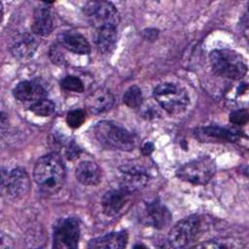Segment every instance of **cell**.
Masks as SVG:
<instances>
[{"label": "cell", "instance_id": "6da1fadb", "mask_svg": "<svg viewBox=\"0 0 249 249\" xmlns=\"http://www.w3.org/2000/svg\"><path fill=\"white\" fill-rule=\"evenodd\" d=\"M33 179L45 195H55L65 182V167L61 158L56 153L41 157L35 163Z\"/></svg>", "mask_w": 249, "mask_h": 249}, {"label": "cell", "instance_id": "7a4b0ae2", "mask_svg": "<svg viewBox=\"0 0 249 249\" xmlns=\"http://www.w3.org/2000/svg\"><path fill=\"white\" fill-rule=\"evenodd\" d=\"M92 129L95 140L106 149L128 152L133 150L135 146L133 135L114 122H98Z\"/></svg>", "mask_w": 249, "mask_h": 249}, {"label": "cell", "instance_id": "3957f363", "mask_svg": "<svg viewBox=\"0 0 249 249\" xmlns=\"http://www.w3.org/2000/svg\"><path fill=\"white\" fill-rule=\"evenodd\" d=\"M209 58L213 72L223 78L240 80L247 73L246 60L235 51L230 49L214 50Z\"/></svg>", "mask_w": 249, "mask_h": 249}, {"label": "cell", "instance_id": "277c9868", "mask_svg": "<svg viewBox=\"0 0 249 249\" xmlns=\"http://www.w3.org/2000/svg\"><path fill=\"white\" fill-rule=\"evenodd\" d=\"M153 96L158 104L170 115H180L190 104L188 92L180 85L162 83L153 90Z\"/></svg>", "mask_w": 249, "mask_h": 249}, {"label": "cell", "instance_id": "5b68a950", "mask_svg": "<svg viewBox=\"0 0 249 249\" xmlns=\"http://www.w3.org/2000/svg\"><path fill=\"white\" fill-rule=\"evenodd\" d=\"M215 161L209 157H201L181 165L176 175L182 181L193 185L202 186L207 184L216 173Z\"/></svg>", "mask_w": 249, "mask_h": 249}, {"label": "cell", "instance_id": "8992f818", "mask_svg": "<svg viewBox=\"0 0 249 249\" xmlns=\"http://www.w3.org/2000/svg\"><path fill=\"white\" fill-rule=\"evenodd\" d=\"M88 21L95 29L103 26H116L120 23V14L117 8L108 1H90L83 8Z\"/></svg>", "mask_w": 249, "mask_h": 249}, {"label": "cell", "instance_id": "52a82bcc", "mask_svg": "<svg viewBox=\"0 0 249 249\" xmlns=\"http://www.w3.org/2000/svg\"><path fill=\"white\" fill-rule=\"evenodd\" d=\"M200 218L191 215L179 221L171 228L167 236V243L172 248H183L196 240L200 230Z\"/></svg>", "mask_w": 249, "mask_h": 249}, {"label": "cell", "instance_id": "ba28073f", "mask_svg": "<svg viewBox=\"0 0 249 249\" xmlns=\"http://www.w3.org/2000/svg\"><path fill=\"white\" fill-rule=\"evenodd\" d=\"M80 233L81 229L76 218H62L54 225L53 246L56 249H75L79 244Z\"/></svg>", "mask_w": 249, "mask_h": 249}, {"label": "cell", "instance_id": "9c48e42d", "mask_svg": "<svg viewBox=\"0 0 249 249\" xmlns=\"http://www.w3.org/2000/svg\"><path fill=\"white\" fill-rule=\"evenodd\" d=\"M30 186L29 175L21 167H16L2 174V192L9 200L21 199L28 193Z\"/></svg>", "mask_w": 249, "mask_h": 249}, {"label": "cell", "instance_id": "30bf717a", "mask_svg": "<svg viewBox=\"0 0 249 249\" xmlns=\"http://www.w3.org/2000/svg\"><path fill=\"white\" fill-rule=\"evenodd\" d=\"M120 188L129 194L142 190L149 181V175L145 168L136 164H124L120 167Z\"/></svg>", "mask_w": 249, "mask_h": 249}, {"label": "cell", "instance_id": "8fae6325", "mask_svg": "<svg viewBox=\"0 0 249 249\" xmlns=\"http://www.w3.org/2000/svg\"><path fill=\"white\" fill-rule=\"evenodd\" d=\"M145 223L152 227L161 230L169 226L172 215L169 209L159 199H154L145 204Z\"/></svg>", "mask_w": 249, "mask_h": 249}, {"label": "cell", "instance_id": "7c38bea8", "mask_svg": "<svg viewBox=\"0 0 249 249\" xmlns=\"http://www.w3.org/2000/svg\"><path fill=\"white\" fill-rule=\"evenodd\" d=\"M38 45L39 42L33 34L21 33L13 39L10 51L16 58L19 60H26L33 56Z\"/></svg>", "mask_w": 249, "mask_h": 249}, {"label": "cell", "instance_id": "4fadbf2b", "mask_svg": "<svg viewBox=\"0 0 249 249\" xmlns=\"http://www.w3.org/2000/svg\"><path fill=\"white\" fill-rule=\"evenodd\" d=\"M195 135L203 142H235L239 138L237 132L217 125L198 127L195 130Z\"/></svg>", "mask_w": 249, "mask_h": 249}, {"label": "cell", "instance_id": "5bb4252c", "mask_svg": "<svg viewBox=\"0 0 249 249\" xmlns=\"http://www.w3.org/2000/svg\"><path fill=\"white\" fill-rule=\"evenodd\" d=\"M115 97L110 89L98 88L93 90L85 100V105L92 114H100L110 110L114 104Z\"/></svg>", "mask_w": 249, "mask_h": 249}, {"label": "cell", "instance_id": "9a60e30c", "mask_svg": "<svg viewBox=\"0 0 249 249\" xmlns=\"http://www.w3.org/2000/svg\"><path fill=\"white\" fill-rule=\"evenodd\" d=\"M130 195L120 187L119 189L107 191L101 198V206L104 214L107 216H116L124 207Z\"/></svg>", "mask_w": 249, "mask_h": 249}, {"label": "cell", "instance_id": "2e32d148", "mask_svg": "<svg viewBox=\"0 0 249 249\" xmlns=\"http://www.w3.org/2000/svg\"><path fill=\"white\" fill-rule=\"evenodd\" d=\"M46 89L35 81H21L13 89V94L20 102L35 103L46 97Z\"/></svg>", "mask_w": 249, "mask_h": 249}, {"label": "cell", "instance_id": "e0dca14e", "mask_svg": "<svg viewBox=\"0 0 249 249\" xmlns=\"http://www.w3.org/2000/svg\"><path fill=\"white\" fill-rule=\"evenodd\" d=\"M48 3H42L34 10L31 24L32 32L39 36H48L53 29V18Z\"/></svg>", "mask_w": 249, "mask_h": 249}, {"label": "cell", "instance_id": "ac0fdd59", "mask_svg": "<svg viewBox=\"0 0 249 249\" xmlns=\"http://www.w3.org/2000/svg\"><path fill=\"white\" fill-rule=\"evenodd\" d=\"M58 41L63 48L77 54H88L90 53L89 41L81 33L74 30H67L58 36Z\"/></svg>", "mask_w": 249, "mask_h": 249}, {"label": "cell", "instance_id": "d6986e66", "mask_svg": "<svg viewBox=\"0 0 249 249\" xmlns=\"http://www.w3.org/2000/svg\"><path fill=\"white\" fill-rule=\"evenodd\" d=\"M127 239L128 236L126 231H112L104 235L90 239L89 241L88 247L95 249H121L126 246Z\"/></svg>", "mask_w": 249, "mask_h": 249}, {"label": "cell", "instance_id": "ffe728a7", "mask_svg": "<svg viewBox=\"0 0 249 249\" xmlns=\"http://www.w3.org/2000/svg\"><path fill=\"white\" fill-rule=\"evenodd\" d=\"M77 180L85 186H96L102 177L101 168L91 160L81 161L75 170Z\"/></svg>", "mask_w": 249, "mask_h": 249}, {"label": "cell", "instance_id": "44dd1931", "mask_svg": "<svg viewBox=\"0 0 249 249\" xmlns=\"http://www.w3.org/2000/svg\"><path fill=\"white\" fill-rule=\"evenodd\" d=\"M118 38V27L103 26L95 29L94 43L100 53H110L116 44Z\"/></svg>", "mask_w": 249, "mask_h": 249}, {"label": "cell", "instance_id": "7402d4cb", "mask_svg": "<svg viewBox=\"0 0 249 249\" xmlns=\"http://www.w3.org/2000/svg\"><path fill=\"white\" fill-rule=\"evenodd\" d=\"M124 103L129 108H139L143 102V95L138 86L129 87L123 97Z\"/></svg>", "mask_w": 249, "mask_h": 249}, {"label": "cell", "instance_id": "603a6c76", "mask_svg": "<svg viewBox=\"0 0 249 249\" xmlns=\"http://www.w3.org/2000/svg\"><path fill=\"white\" fill-rule=\"evenodd\" d=\"M29 109L32 113H34L37 116L49 117L53 114V112L55 110V105L51 99L43 98V99H40L37 102L31 104Z\"/></svg>", "mask_w": 249, "mask_h": 249}, {"label": "cell", "instance_id": "cb8c5ba5", "mask_svg": "<svg viewBox=\"0 0 249 249\" xmlns=\"http://www.w3.org/2000/svg\"><path fill=\"white\" fill-rule=\"evenodd\" d=\"M60 86L62 89L68 91H75V92H83L85 89L84 83L82 80L76 76L68 75L61 79Z\"/></svg>", "mask_w": 249, "mask_h": 249}, {"label": "cell", "instance_id": "d4e9b609", "mask_svg": "<svg viewBox=\"0 0 249 249\" xmlns=\"http://www.w3.org/2000/svg\"><path fill=\"white\" fill-rule=\"evenodd\" d=\"M86 120V114L82 109H73L66 115V123L71 128L80 127Z\"/></svg>", "mask_w": 249, "mask_h": 249}, {"label": "cell", "instance_id": "484cf974", "mask_svg": "<svg viewBox=\"0 0 249 249\" xmlns=\"http://www.w3.org/2000/svg\"><path fill=\"white\" fill-rule=\"evenodd\" d=\"M248 117L247 109L234 110L230 114V122L236 125H244L248 122Z\"/></svg>", "mask_w": 249, "mask_h": 249}, {"label": "cell", "instance_id": "4316f807", "mask_svg": "<svg viewBox=\"0 0 249 249\" xmlns=\"http://www.w3.org/2000/svg\"><path fill=\"white\" fill-rule=\"evenodd\" d=\"M81 153V149L79 148V146L75 143V142H70L66 148V152L65 155L67 157L68 160H74L76 158L79 157Z\"/></svg>", "mask_w": 249, "mask_h": 249}, {"label": "cell", "instance_id": "83f0119b", "mask_svg": "<svg viewBox=\"0 0 249 249\" xmlns=\"http://www.w3.org/2000/svg\"><path fill=\"white\" fill-rule=\"evenodd\" d=\"M50 56H51L52 60L53 61V63H55V64H62L64 62L63 55L61 54L59 50H57L55 47H52L51 48Z\"/></svg>", "mask_w": 249, "mask_h": 249}, {"label": "cell", "instance_id": "f1b7e54d", "mask_svg": "<svg viewBox=\"0 0 249 249\" xmlns=\"http://www.w3.org/2000/svg\"><path fill=\"white\" fill-rule=\"evenodd\" d=\"M141 151H142L143 155H145V156L151 155V153L154 151V145H153V143H151V142H146V143L142 146Z\"/></svg>", "mask_w": 249, "mask_h": 249}, {"label": "cell", "instance_id": "f546056e", "mask_svg": "<svg viewBox=\"0 0 249 249\" xmlns=\"http://www.w3.org/2000/svg\"><path fill=\"white\" fill-rule=\"evenodd\" d=\"M158 33L159 31L158 30H155V29H148V30H145L144 31V34H147V35H144V37L148 40L152 39V40H155L158 36Z\"/></svg>", "mask_w": 249, "mask_h": 249}]
</instances>
